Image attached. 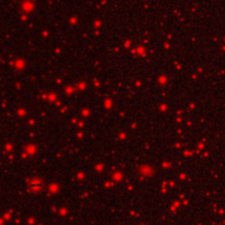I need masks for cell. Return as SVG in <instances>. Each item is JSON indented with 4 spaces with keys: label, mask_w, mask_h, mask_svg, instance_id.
Here are the masks:
<instances>
[{
    "label": "cell",
    "mask_w": 225,
    "mask_h": 225,
    "mask_svg": "<svg viewBox=\"0 0 225 225\" xmlns=\"http://www.w3.org/2000/svg\"><path fill=\"white\" fill-rule=\"evenodd\" d=\"M29 186H30V188H32V189H36V188H39V187H41V183L37 182V180H33V182H30Z\"/></svg>",
    "instance_id": "cell-1"
}]
</instances>
